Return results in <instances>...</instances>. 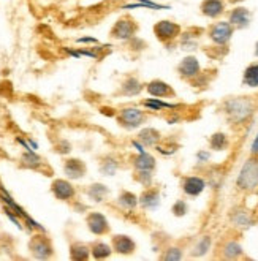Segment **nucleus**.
Listing matches in <instances>:
<instances>
[{
  "label": "nucleus",
  "instance_id": "nucleus-1",
  "mask_svg": "<svg viewBox=\"0 0 258 261\" xmlns=\"http://www.w3.org/2000/svg\"><path fill=\"white\" fill-rule=\"evenodd\" d=\"M223 111L233 124H242L253 114L255 105L247 97H235L223 103Z\"/></svg>",
  "mask_w": 258,
  "mask_h": 261
},
{
  "label": "nucleus",
  "instance_id": "nucleus-2",
  "mask_svg": "<svg viewBox=\"0 0 258 261\" xmlns=\"http://www.w3.org/2000/svg\"><path fill=\"white\" fill-rule=\"evenodd\" d=\"M236 187L244 193H255L258 192V159L253 155L252 159L246 160L239 170L236 177Z\"/></svg>",
  "mask_w": 258,
  "mask_h": 261
},
{
  "label": "nucleus",
  "instance_id": "nucleus-3",
  "mask_svg": "<svg viewBox=\"0 0 258 261\" xmlns=\"http://www.w3.org/2000/svg\"><path fill=\"white\" fill-rule=\"evenodd\" d=\"M0 198H2V201L7 204V207H10L14 214H16L18 217H22L25 222H27V226L30 228V229H40V231H44V228L38 223V222H35L34 219H30V216L29 214L18 204V203H14V199L10 196V193L4 189V187H0Z\"/></svg>",
  "mask_w": 258,
  "mask_h": 261
},
{
  "label": "nucleus",
  "instance_id": "nucleus-4",
  "mask_svg": "<svg viewBox=\"0 0 258 261\" xmlns=\"http://www.w3.org/2000/svg\"><path fill=\"white\" fill-rule=\"evenodd\" d=\"M233 32H235V27L228 21H220L209 29V38L219 46H225L231 40Z\"/></svg>",
  "mask_w": 258,
  "mask_h": 261
},
{
  "label": "nucleus",
  "instance_id": "nucleus-5",
  "mask_svg": "<svg viewBox=\"0 0 258 261\" xmlns=\"http://www.w3.org/2000/svg\"><path fill=\"white\" fill-rule=\"evenodd\" d=\"M144 120V113L140 108H135V106H128V108H124L120 111V122L122 125H125L127 128H136L143 124Z\"/></svg>",
  "mask_w": 258,
  "mask_h": 261
},
{
  "label": "nucleus",
  "instance_id": "nucleus-6",
  "mask_svg": "<svg viewBox=\"0 0 258 261\" xmlns=\"http://www.w3.org/2000/svg\"><path fill=\"white\" fill-rule=\"evenodd\" d=\"M154 32L157 35L159 40L162 41H168V40H173L179 35L180 32V27L171 21H162V22H157L156 27H154Z\"/></svg>",
  "mask_w": 258,
  "mask_h": 261
},
{
  "label": "nucleus",
  "instance_id": "nucleus-7",
  "mask_svg": "<svg viewBox=\"0 0 258 261\" xmlns=\"http://www.w3.org/2000/svg\"><path fill=\"white\" fill-rule=\"evenodd\" d=\"M30 249H32V253L38 259H46L53 255V247L49 241L43 236H35L34 241L30 242Z\"/></svg>",
  "mask_w": 258,
  "mask_h": 261
},
{
  "label": "nucleus",
  "instance_id": "nucleus-8",
  "mask_svg": "<svg viewBox=\"0 0 258 261\" xmlns=\"http://www.w3.org/2000/svg\"><path fill=\"white\" fill-rule=\"evenodd\" d=\"M206 189V180L198 176H189L182 182V190L189 196H198Z\"/></svg>",
  "mask_w": 258,
  "mask_h": 261
},
{
  "label": "nucleus",
  "instance_id": "nucleus-9",
  "mask_svg": "<svg viewBox=\"0 0 258 261\" xmlns=\"http://www.w3.org/2000/svg\"><path fill=\"white\" fill-rule=\"evenodd\" d=\"M177 70H179V73L184 76V78H187V80H192V78H196V76L200 74V70H201V67H200V62H198V59L196 57H186L182 62L179 64V67H177Z\"/></svg>",
  "mask_w": 258,
  "mask_h": 261
},
{
  "label": "nucleus",
  "instance_id": "nucleus-10",
  "mask_svg": "<svg viewBox=\"0 0 258 261\" xmlns=\"http://www.w3.org/2000/svg\"><path fill=\"white\" fill-rule=\"evenodd\" d=\"M228 22L236 27V29H246L250 24V11L247 8L242 7H236L235 10H231L230 13V19Z\"/></svg>",
  "mask_w": 258,
  "mask_h": 261
},
{
  "label": "nucleus",
  "instance_id": "nucleus-11",
  "mask_svg": "<svg viewBox=\"0 0 258 261\" xmlns=\"http://www.w3.org/2000/svg\"><path fill=\"white\" fill-rule=\"evenodd\" d=\"M200 8H201V13L204 14V16H208L211 19H216L220 16V14H223L225 2L223 0H203Z\"/></svg>",
  "mask_w": 258,
  "mask_h": 261
},
{
  "label": "nucleus",
  "instance_id": "nucleus-12",
  "mask_svg": "<svg viewBox=\"0 0 258 261\" xmlns=\"http://www.w3.org/2000/svg\"><path fill=\"white\" fill-rule=\"evenodd\" d=\"M53 193L56 195L57 199H62V201H67V199L74 196V189L68 180L64 179H57L53 182Z\"/></svg>",
  "mask_w": 258,
  "mask_h": 261
},
{
  "label": "nucleus",
  "instance_id": "nucleus-13",
  "mask_svg": "<svg viewBox=\"0 0 258 261\" xmlns=\"http://www.w3.org/2000/svg\"><path fill=\"white\" fill-rule=\"evenodd\" d=\"M87 226L94 234H103L108 231V220L105 219L103 214L94 212L87 217Z\"/></svg>",
  "mask_w": 258,
  "mask_h": 261
},
{
  "label": "nucleus",
  "instance_id": "nucleus-14",
  "mask_svg": "<svg viewBox=\"0 0 258 261\" xmlns=\"http://www.w3.org/2000/svg\"><path fill=\"white\" fill-rule=\"evenodd\" d=\"M133 32H135V24L130 22L128 19H120L113 27V32L111 34L117 40H128V38H132Z\"/></svg>",
  "mask_w": 258,
  "mask_h": 261
},
{
  "label": "nucleus",
  "instance_id": "nucleus-15",
  "mask_svg": "<svg viewBox=\"0 0 258 261\" xmlns=\"http://www.w3.org/2000/svg\"><path fill=\"white\" fill-rule=\"evenodd\" d=\"M147 92L152 97H157V98H163V97H170L174 94V90L171 89V86H168L166 83L160 81V80H154L147 84Z\"/></svg>",
  "mask_w": 258,
  "mask_h": 261
},
{
  "label": "nucleus",
  "instance_id": "nucleus-16",
  "mask_svg": "<svg viewBox=\"0 0 258 261\" xmlns=\"http://www.w3.org/2000/svg\"><path fill=\"white\" fill-rule=\"evenodd\" d=\"M231 223L241 229H244V228H250L255 223V219L247 211H235L231 214Z\"/></svg>",
  "mask_w": 258,
  "mask_h": 261
},
{
  "label": "nucleus",
  "instance_id": "nucleus-17",
  "mask_svg": "<svg viewBox=\"0 0 258 261\" xmlns=\"http://www.w3.org/2000/svg\"><path fill=\"white\" fill-rule=\"evenodd\" d=\"M113 247L117 253H132L135 250V242L128 236H114L113 238Z\"/></svg>",
  "mask_w": 258,
  "mask_h": 261
},
{
  "label": "nucleus",
  "instance_id": "nucleus-18",
  "mask_svg": "<svg viewBox=\"0 0 258 261\" xmlns=\"http://www.w3.org/2000/svg\"><path fill=\"white\" fill-rule=\"evenodd\" d=\"M64 171H65V174H67L70 179H80V177L84 174L86 168H84V165H83L80 160H76V159H70V160L65 162Z\"/></svg>",
  "mask_w": 258,
  "mask_h": 261
},
{
  "label": "nucleus",
  "instance_id": "nucleus-19",
  "mask_svg": "<svg viewBox=\"0 0 258 261\" xmlns=\"http://www.w3.org/2000/svg\"><path fill=\"white\" fill-rule=\"evenodd\" d=\"M135 168L138 171H152L156 168V160L152 155H149L147 152L144 153H138V157L135 159Z\"/></svg>",
  "mask_w": 258,
  "mask_h": 261
},
{
  "label": "nucleus",
  "instance_id": "nucleus-20",
  "mask_svg": "<svg viewBox=\"0 0 258 261\" xmlns=\"http://www.w3.org/2000/svg\"><path fill=\"white\" fill-rule=\"evenodd\" d=\"M242 84L247 87H252V89H258V64H250L244 70V74H242Z\"/></svg>",
  "mask_w": 258,
  "mask_h": 261
},
{
  "label": "nucleus",
  "instance_id": "nucleus-21",
  "mask_svg": "<svg viewBox=\"0 0 258 261\" xmlns=\"http://www.w3.org/2000/svg\"><path fill=\"white\" fill-rule=\"evenodd\" d=\"M140 203H141V206L146 207V209H156V207L160 204V195H159V192H156V190H149V192H146V193L141 196Z\"/></svg>",
  "mask_w": 258,
  "mask_h": 261
},
{
  "label": "nucleus",
  "instance_id": "nucleus-22",
  "mask_svg": "<svg viewBox=\"0 0 258 261\" xmlns=\"http://www.w3.org/2000/svg\"><path fill=\"white\" fill-rule=\"evenodd\" d=\"M143 105L146 106V108L152 110V111H160V110H176L177 105H173V103H166L160 98H149V100H144Z\"/></svg>",
  "mask_w": 258,
  "mask_h": 261
},
{
  "label": "nucleus",
  "instance_id": "nucleus-23",
  "mask_svg": "<svg viewBox=\"0 0 258 261\" xmlns=\"http://www.w3.org/2000/svg\"><path fill=\"white\" fill-rule=\"evenodd\" d=\"M140 140L146 146H156L160 141V133L156 128H146L140 133Z\"/></svg>",
  "mask_w": 258,
  "mask_h": 261
},
{
  "label": "nucleus",
  "instance_id": "nucleus-24",
  "mask_svg": "<svg viewBox=\"0 0 258 261\" xmlns=\"http://www.w3.org/2000/svg\"><path fill=\"white\" fill-rule=\"evenodd\" d=\"M209 144H211V149H214V150H225L228 147V138H226L225 133H220V132L214 133L211 136Z\"/></svg>",
  "mask_w": 258,
  "mask_h": 261
},
{
  "label": "nucleus",
  "instance_id": "nucleus-25",
  "mask_svg": "<svg viewBox=\"0 0 258 261\" xmlns=\"http://www.w3.org/2000/svg\"><path fill=\"white\" fill-rule=\"evenodd\" d=\"M87 193H89L90 199H94V201L100 203V201H103V199H105V196L108 195V189H106L103 184H94V186H90Z\"/></svg>",
  "mask_w": 258,
  "mask_h": 261
},
{
  "label": "nucleus",
  "instance_id": "nucleus-26",
  "mask_svg": "<svg viewBox=\"0 0 258 261\" xmlns=\"http://www.w3.org/2000/svg\"><path fill=\"white\" fill-rule=\"evenodd\" d=\"M125 10H135V8H147V10H168V5H160L156 4L152 0H138V4H133V5H125Z\"/></svg>",
  "mask_w": 258,
  "mask_h": 261
},
{
  "label": "nucleus",
  "instance_id": "nucleus-27",
  "mask_svg": "<svg viewBox=\"0 0 258 261\" xmlns=\"http://www.w3.org/2000/svg\"><path fill=\"white\" fill-rule=\"evenodd\" d=\"M223 255H225V258H238V256H241L242 255L241 244L236 242V241L226 242L225 247H223Z\"/></svg>",
  "mask_w": 258,
  "mask_h": 261
},
{
  "label": "nucleus",
  "instance_id": "nucleus-28",
  "mask_svg": "<svg viewBox=\"0 0 258 261\" xmlns=\"http://www.w3.org/2000/svg\"><path fill=\"white\" fill-rule=\"evenodd\" d=\"M141 89H143V84L135 78H130L122 84V92L125 95H136V94H140Z\"/></svg>",
  "mask_w": 258,
  "mask_h": 261
},
{
  "label": "nucleus",
  "instance_id": "nucleus-29",
  "mask_svg": "<svg viewBox=\"0 0 258 261\" xmlns=\"http://www.w3.org/2000/svg\"><path fill=\"white\" fill-rule=\"evenodd\" d=\"M119 204L127 207V209H133L136 204H138V198H136L130 192H124V193H120V196H119Z\"/></svg>",
  "mask_w": 258,
  "mask_h": 261
},
{
  "label": "nucleus",
  "instance_id": "nucleus-30",
  "mask_svg": "<svg viewBox=\"0 0 258 261\" xmlns=\"http://www.w3.org/2000/svg\"><path fill=\"white\" fill-rule=\"evenodd\" d=\"M92 255L94 258L97 259H101V258H106V256H110L111 255V247L108 244H105V242H97L94 245V249H92Z\"/></svg>",
  "mask_w": 258,
  "mask_h": 261
},
{
  "label": "nucleus",
  "instance_id": "nucleus-31",
  "mask_svg": "<svg viewBox=\"0 0 258 261\" xmlns=\"http://www.w3.org/2000/svg\"><path fill=\"white\" fill-rule=\"evenodd\" d=\"M22 163L29 168H38L41 165V159L35 153V150H27L22 155Z\"/></svg>",
  "mask_w": 258,
  "mask_h": 261
},
{
  "label": "nucleus",
  "instance_id": "nucleus-32",
  "mask_svg": "<svg viewBox=\"0 0 258 261\" xmlns=\"http://www.w3.org/2000/svg\"><path fill=\"white\" fill-rule=\"evenodd\" d=\"M71 258L73 259H87L89 258V249L83 244H73L71 245Z\"/></svg>",
  "mask_w": 258,
  "mask_h": 261
},
{
  "label": "nucleus",
  "instance_id": "nucleus-33",
  "mask_svg": "<svg viewBox=\"0 0 258 261\" xmlns=\"http://www.w3.org/2000/svg\"><path fill=\"white\" fill-rule=\"evenodd\" d=\"M116 170H117V163H116V160H113V159L105 160L103 165H101V173L106 174V176H114Z\"/></svg>",
  "mask_w": 258,
  "mask_h": 261
},
{
  "label": "nucleus",
  "instance_id": "nucleus-34",
  "mask_svg": "<svg viewBox=\"0 0 258 261\" xmlns=\"http://www.w3.org/2000/svg\"><path fill=\"white\" fill-rule=\"evenodd\" d=\"M209 247H211V238L209 236H204L198 242V245H196V255H204L209 250Z\"/></svg>",
  "mask_w": 258,
  "mask_h": 261
},
{
  "label": "nucleus",
  "instance_id": "nucleus-35",
  "mask_svg": "<svg viewBox=\"0 0 258 261\" xmlns=\"http://www.w3.org/2000/svg\"><path fill=\"white\" fill-rule=\"evenodd\" d=\"M173 212H174V216H177V217L184 216V214L187 212V204H186V201H182V199L176 201L174 206H173Z\"/></svg>",
  "mask_w": 258,
  "mask_h": 261
},
{
  "label": "nucleus",
  "instance_id": "nucleus-36",
  "mask_svg": "<svg viewBox=\"0 0 258 261\" xmlns=\"http://www.w3.org/2000/svg\"><path fill=\"white\" fill-rule=\"evenodd\" d=\"M182 258V253L179 249H170L168 253H165L163 259H180Z\"/></svg>",
  "mask_w": 258,
  "mask_h": 261
},
{
  "label": "nucleus",
  "instance_id": "nucleus-37",
  "mask_svg": "<svg viewBox=\"0 0 258 261\" xmlns=\"http://www.w3.org/2000/svg\"><path fill=\"white\" fill-rule=\"evenodd\" d=\"M5 214H7V217L14 223V225H16L18 228H22V225H21V222L18 220V216H16V214H14L10 207H5Z\"/></svg>",
  "mask_w": 258,
  "mask_h": 261
},
{
  "label": "nucleus",
  "instance_id": "nucleus-38",
  "mask_svg": "<svg viewBox=\"0 0 258 261\" xmlns=\"http://www.w3.org/2000/svg\"><path fill=\"white\" fill-rule=\"evenodd\" d=\"M250 152H252V155H258V133H256V136H255V140L252 141Z\"/></svg>",
  "mask_w": 258,
  "mask_h": 261
},
{
  "label": "nucleus",
  "instance_id": "nucleus-39",
  "mask_svg": "<svg viewBox=\"0 0 258 261\" xmlns=\"http://www.w3.org/2000/svg\"><path fill=\"white\" fill-rule=\"evenodd\" d=\"M209 157H211L209 152H204V150L196 153V159H198V162H206V160H209Z\"/></svg>",
  "mask_w": 258,
  "mask_h": 261
},
{
  "label": "nucleus",
  "instance_id": "nucleus-40",
  "mask_svg": "<svg viewBox=\"0 0 258 261\" xmlns=\"http://www.w3.org/2000/svg\"><path fill=\"white\" fill-rule=\"evenodd\" d=\"M78 43H94V44H97L98 41L95 40V38H92V37H84V38H78L76 40Z\"/></svg>",
  "mask_w": 258,
  "mask_h": 261
},
{
  "label": "nucleus",
  "instance_id": "nucleus-41",
  "mask_svg": "<svg viewBox=\"0 0 258 261\" xmlns=\"http://www.w3.org/2000/svg\"><path fill=\"white\" fill-rule=\"evenodd\" d=\"M133 147L136 149V150H138V153H144L146 150H144V147L140 144V143H136V141H133Z\"/></svg>",
  "mask_w": 258,
  "mask_h": 261
},
{
  "label": "nucleus",
  "instance_id": "nucleus-42",
  "mask_svg": "<svg viewBox=\"0 0 258 261\" xmlns=\"http://www.w3.org/2000/svg\"><path fill=\"white\" fill-rule=\"evenodd\" d=\"M255 56L258 57V43H256V46H255Z\"/></svg>",
  "mask_w": 258,
  "mask_h": 261
}]
</instances>
